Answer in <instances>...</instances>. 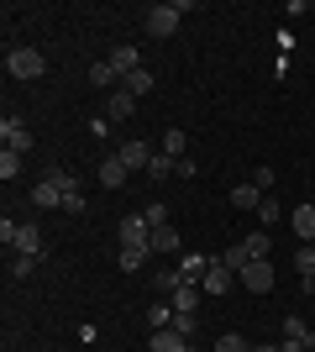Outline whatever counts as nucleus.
<instances>
[{"mask_svg": "<svg viewBox=\"0 0 315 352\" xmlns=\"http://www.w3.org/2000/svg\"><path fill=\"white\" fill-rule=\"evenodd\" d=\"M189 11L184 0H163V6H148L142 11V27H148V37H174L179 32V16Z\"/></svg>", "mask_w": 315, "mask_h": 352, "instance_id": "nucleus-1", "label": "nucleus"}, {"mask_svg": "<svg viewBox=\"0 0 315 352\" xmlns=\"http://www.w3.org/2000/svg\"><path fill=\"white\" fill-rule=\"evenodd\" d=\"M43 69H47V58L43 53H37V47H11V53H5V74H11V79H43Z\"/></svg>", "mask_w": 315, "mask_h": 352, "instance_id": "nucleus-2", "label": "nucleus"}, {"mask_svg": "<svg viewBox=\"0 0 315 352\" xmlns=\"http://www.w3.org/2000/svg\"><path fill=\"white\" fill-rule=\"evenodd\" d=\"M116 236H121V248H148L152 252V226H148V216H121L116 221Z\"/></svg>", "mask_w": 315, "mask_h": 352, "instance_id": "nucleus-3", "label": "nucleus"}, {"mask_svg": "<svg viewBox=\"0 0 315 352\" xmlns=\"http://www.w3.org/2000/svg\"><path fill=\"white\" fill-rule=\"evenodd\" d=\"M152 153H158V147H152V142H142V137H132V142H121V147H116V158L126 163V168H132V174H148V163H152Z\"/></svg>", "mask_w": 315, "mask_h": 352, "instance_id": "nucleus-4", "label": "nucleus"}, {"mask_svg": "<svg viewBox=\"0 0 315 352\" xmlns=\"http://www.w3.org/2000/svg\"><path fill=\"white\" fill-rule=\"evenodd\" d=\"M237 279H242V289H247V294H268L273 289V263H268V258H257V263L242 268Z\"/></svg>", "mask_w": 315, "mask_h": 352, "instance_id": "nucleus-5", "label": "nucleus"}, {"mask_svg": "<svg viewBox=\"0 0 315 352\" xmlns=\"http://www.w3.org/2000/svg\"><path fill=\"white\" fill-rule=\"evenodd\" d=\"M11 252H32V258H47V242H43V232H37L32 221H21V226H16V242H11Z\"/></svg>", "mask_w": 315, "mask_h": 352, "instance_id": "nucleus-6", "label": "nucleus"}, {"mask_svg": "<svg viewBox=\"0 0 315 352\" xmlns=\"http://www.w3.org/2000/svg\"><path fill=\"white\" fill-rule=\"evenodd\" d=\"M0 142L11 147V153H27V147H32L27 121H21V116H5V121H0Z\"/></svg>", "mask_w": 315, "mask_h": 352, "instance_id": "nucleus-7", "label": "nucleus"}, {"mask_svg": "<svg viewBox=\"0 0 315 352\" xmlns=\"http://www.w3.org/2000/svg\"><path fill=\"white\" fill-rule=\"evenodd\" d=\"M148 352H189V337H184L179 326H163V331L148 337Z\"/></svg>", "mask_w": 315, "mask_h": 352, "instance_id": "nucleus-8", "label": "nucleus"}, {"mask_svg": "<svg viewBox=\"0 0 315 352\" xmlns=\"http://www.w3.org/2000/svg\"><path fill=\"white\" fill-rule=\"evenodd\" d=\"M95 179H100L105 190H126V179H132V168H126V163H121L116 153H110V158L100 163V174H95Z\"/></svg>", "mask_w": 315, "mask_h": 352, "instance_id": "nucleus-9", "label": "nucleus"}, {"mask_svg": "<svg viewBox=\"0 0 315 352\" xmlns=\"http://www.w3.org/2000/svg\"><path fill=\"white\" fill-rule=\"evenodd\" d=\"M205 274H210V258H200V252L179 258V284H205Z\"/></svg>", "mask_w": 315, "mask_h": 352, "instance_id": "nucleus-10", "label": "nucleus"}, {"mask_svg": "<svg viewBox=\"0 0 315 352\" xmlns=\"http://www.w3.org/2000/svg\"><path fill=\"white\" fill-rule=\"evenodd\" d=\"M32 206L37 210H63V190L53 179H43V184H32Z\"/></svg>", "mask_w": 315, "mask_h": 352, "instance_id": "nucleus-11", "label": "nucleus"}, {"mask_svg": "<svg viewBox=\"0 0 315 352\" xmlns=\"http://www.w3.org/2000/svg\"><path fill=\"white\" fill-rule=\"evenodd\" d=\"M137 111V95H126V89H110V95H105V116L110 121H126Z\"/></svg>", "mask_w": 315, "mask_h": 352, "instance_id": "nucleus-12", "label": "nucleus"}, {"mask_svg": "<svg viewBox=\"0 0 315 352\" xmlns=\"http://www.w3.org/2000/svg\"><path fill=\"white\" fill-rule=\"evenodd\" d=\"M158 153H168L174 163H179V158H189V137H184L179 126H168V132L158 137Z\"/></svg>", "mask_w": 315, "mask_h": 352, "instance_id": "nucleus-13", "label": "nucleus"}, {"mask_svg": "<svg viewBox=\"0 0 315 352\" xmlns=\"http://www.w3.org/2000/svg\"><path fill=\"white\" fill-rule=\"evenodd\" d=\"M105 63H110V69H116L121 79H126V74H132V69H142V63H137V47H132V43L110 47V53H105Z\"/></svg>", "mask_w": 315, "mask_h": 352, "instance_id": "nucleus-14", "label": "nucleus"}, {"mask_svg": "<svg viewBox=\"0 0 315 352\" xmlns=\"http://www.w3.org/2000/svg\"><path fill=\"white\" fill-rule=\"evenodd\" d=\"M231 284H237V274H231V268H221V258H215V263H210V274H205V284H200V289H205V294H226V289H231Z\"/></svg>", "mask_w": 315, "mask_h": 352, "instance_id": "nucleus-15", "label": "nucleus"}, {"mask_svg": "<svg viewBox=\"0 0 315 352\" xmlns=\"http://www.w3.org/2000/svg\"><path fill=\"white\" fill-rule=\"evenodd\" d=\"M289 221H294V236H300V242H315V206H294Z\"/></svg>", "mask_w": 315, "mask_h": 352, "instance_id": "nucleus-16", "label": "nucleus"}, {"mask_svg": "<svg viewBox=\"0 0 315 352\" xmlns=\"http://www.w3.org/2000/svg\"><path fill=\"white\" fill-rule=\"evenodd\" d=\"M231 206L237 210H257L263 206V190H257L253 179H247V184H231Z\"/></svg>", "mask_w": 315, "mask_h": 352, "instance_id": "nucleus-17", "label": "nucleus"}, {"mask_svg": "<svg viewBox=\"0 0 315 352\" xmlns=\"http://www.w3.org/2000/svg\"><path fill=\"white\" fill-rule=\"evenodd\" d=\"M90 85H95V89H105V95H110V89H121V74H116V69H110V63L100 58V63H90Z\"/></svg>", "mask_w": 315, "mask_h": 352, "instance_id": "nucleus-18", "label": "nucleus"}, {"mask_svg": "<svg viewBox=\"0 0 315 352\" xmlns=\"http://www.w3.org/2000/svg\"><path fill=\"white\" fill-rule=\"evenodd\" d=\"M152 252H179V226H152Z\"/></svg>", "mask_w": 315, "mask_h": 352, "instance_id": "nucleus-19", "label": "nucleus"}, {"mask_svg": "<svg viewBox=\"0 0 315 352\" xmlns=\"http://www.w3.org/2000/svg\"><path fill=\"white\" fill-rule=\"evenodd\" d=\"M121 89H126V95H148L152 89V69H132L126 79H121Z\"/></svg>", "mask_w": 315, "mask_h": 352, "instance_id": "nucleus-20", "label": "nucleus"}, {"mask_svg": "<svg viewBox=\"0 0 315 352\" xmlns=\"http://www.w3.org/2000/svg\"><path fill=\"white\" fill-rule=\"evenodd\" d=\"M37 268H43V258H32V252H16V258H11V279H32Z\"/></svg>", "mask_w": 315, "mask_h": 352, "instance_id": "nucleus-21", "label": "nucleus"}, {"mask_svg": "<svg viewBox=\"0 0 315 352\" xmlns=\"http://www.w3.org/2000/svg\"><path fill=\"white\" fill-rule=\"evenodd\" d=\"M148 258H152V252H148V248H121V252H116V263H121V268H126V274H137V268L148 263Z\"/></svg>", "mask_w": 315, "mask_h": 352, "instance_id": "nucleus-22", "label": "nucleus"}, {"mask_svg": "<svg viewBox=\"0 0 315 352\" xmlns=\"http://www.w3.org/2000/svg\"><path fill=\"white\" fill-rule=\"evenodd\" d=\"M200 294H205L200 284H179V289H174V310H195V305H200Z\"/></svg>", "mask_w": 315, "mask_h": 352, "instance_id": "nucleus-23", "label": "nucleus"}, {"mask_svg": "<svg viewBox=\"0 0 315 352\" xmlns=\"http://www.w3.org/2000/svg\"><path fill=\"white\" fill-rule=\"evenodd\" d=\"M284 337H294V342H305V347H310V352H315V331H310V326H305V321H300V316H289V321H284Z\"/></svg>", "mask_w": 315, "mask_h": 352, "instance_id": "nucleus-24", "label": "nucleus"}, {"mask_svg": "<svg viewBox=\"0 0 315 352\" xmlns=\"http://www.w3.org/2000/svg\"><path fill=\"white\" fill-rule=\"evenodd\" d=\"M174 168H179V163L168 158V153H152V163H148V179H174Z\"/></svg>", "mask_w": 315, "mask_h": 352, "instance_id": "nucleus-25", "label": "nucleus"}, {"mask_svg": "<svg viewBox=\"0 0 315 352\" xmlns=\"http://www.w3.org/2000/svg\"><path fill=\"white\" fill-rule=\"evenodd\" d=\"M247 263H253V258H247V248H242V242H237V248H226V252H221V268H231V274H242Z\"/></svg>", "mask_w": 315, "mask_h": 352, "instance_id": "nucleus-26", "label": "nucleus"}, {"mask_svg": "<svg viewBox=\"0 0 315 352\" xmlns=\"http://www.w3.org/2000/svg\"><path fill=\"white\" fill-rule=\"evenodd\" d=\"M0 179H5V184H11V179H21V153H11V147L0 153Z\"/></svg>", "mask_w": 315, "mask_h": 352, "instance_id": "nucleus-27", "label": "nucleus"}, {"mask_svg": "<svg viewBox=\"0 0 315 352\" xmlns=\"http://www.w3.org/2000/svg\"><path fill=\"white\" fill-rule=\"evenodd\" d=\"M242 248H247V258H268V232H253V236H242Z\"/></svg>", "mask_w": 315, "mask_h": 352, "instance_id": "nucleus-28", "label": "nucleus"}, {"mask_svg": "<svg viewBox=\"0 0 315 352\" xmlns=\"http://www.w3.org/2000/svg\"><path fill=\"white\" fill-rule=\"evenodd\" d=\"M148 326H152V331L174 326V305H148Z\"/></svg>", "mask_w": 315, "mask_h": 352, "instance_id": "nucleus-29", "label": "nucleus"}, {"mask_svg": "<svg viewBox=\"0 0 315 352\" xmlns=\"http://www.w3.org/2000/svg\"><path fill=\"white\" fill-rule=\"evenodd\" d=\"M215 352H253V342L237 337V331H226V337H215Z\"/></svg>", "mask_w": 315, "mask_h": 352, "instance_id": "nucleus-30", "label": "nucleus"}, {"mask_svg": "<svg viewBox=\"0 0 315 352\" xmlns=\"http://www.w3.org/2000/svg\"><path fill=\"white\" fill-rule=\"evenodd\" d=\"M174 326H179L184 337L195 342V331H200V316H195V310H174Z\"/></svg>", "mask_w": 315, "mask_h": 352, "instance_id": "nucleus-31", "label": "nucleus"}, {"mask_svg": "<svg viewBox=\"0 0 315 352\" xmlns=\"http://www.w3.org/2000/svg\"><path fill=\"white\" fill-rule=\"evenodd\" d=\"M257 216H263V226H273V221H284V206H279L273 195H263V206H257Z\"/></svg>", "mask_w": 315, "mask_h": 352, "instance_id": "nucleus-32", "label": "nucleus"}, {"mask_svg": "<svg viewBox=\"0 0 315 352\" xmlns=\"http://www.w3.org/2000/svg\"><path fill=\"white\" fill-rule=\"evenodd\" d=\"M47 179H53V184H58L63 195H69V190H79V179L69 174V168H47Z\"/></svg>", "mask_w": 315, "mask_h": 352, "instance_id": "nucleus-33", "label": "nucleus"}, {"mask_svg": "<svg viewBox=\"0 0 315 352\" xmlns=\"http://www.w3.org/2000/svg\"><path fill=\"white\" fill-rule=\"evenodd\" d=\"M142 216H148V226H168V206H163V200H152Z\"/></svg>", "mask_w": 315, "mask_h": 352, "instance_id": "nucleus-34", "label": "nucleus"}, {"mask_svg": "<svg viewBox=\"0 0 315 352\" xmlns=\"http://www.w3.org/2000/svg\"><path fill=\"white\" fill-rule=\"evenodd\" d=\"M63 210H69V216H84V190H69V195H63Z\"/></svg>", "mask_w": 315, "mask_h": 352, "instance_id": "nucleus-35", "label": "nucleus"}, {"mask_svg": "<svg viewBox=\"0 0 315 352\" xmlns=\"http://www.w3.org/2000/svg\"><path fill=\"white\" fill-rule=\"evenodd\" d=\"M16 226H21V221H11V216L0 221V242H5V248H11V242H16Z\"/></svg>", "mask_w": 315, "mask_h": 352, "instance_id": "nucleus-36", "label": "nucleus"}, {"mask_svg": "<svg viewBox=\"0 0 315 352\" xmlns=\"http://www.w3.org/2000/svg\"><path fill=\"white\" fill-rule=\"evenodd\" d=\"M253 184H257L263 195H268V190H273V168H257V174H253Z\"/></svg>", "mask_w": 315, "mask_h": 352, "instance_id": "nucleus-37", "label": "nucleus"}, {"mask_svg": "<svg viewBox=\"0 0 315 352\" xmlns=\"http://www.w3.org/2000/svg\"><path fill=\"white\" fill-rule=\"evenodd\" d=\"M174 174H179V179H195V174H200V163H195V158H179V168H174Z\"/></svg>", "mask_w": 315, "mask_h": 352, "instance_id": "nucleus-38", "label": "nucleus"}, {"mask_svg": "<svg viewBox=\"0 0 315 352\" xmlns=\"http://www.w3.org/2000/svg\"><path fill=\"white\" fill-rule=\"evenodd\" d=\"M279 352H310V347H305V342H294V337H284V342H279Z\"/></svg>", "mask_w": 315, "mask_h": 352, "instance_id": "nucleus-39", "label": "nucleus"}, {"mask_svg": "<svg viewBox=\"0 0 315 352\" xmlns=\"http://www.w3.org/2000/svg\"><path fill=\"white\" fill-rule=\"evenodd\" d=\"M253 352H279V347H268V342H257V347H253Z\"/></svg>", "mask_w": 315, "mask_h": 352, "instance_id": "nucleus-40", "label": "nucleus"}, {"mask_svg": "<svg viewBox=\"0 0 315 352\" xmlns=\"http://www.w3.org/2000/svg\"><path fill=\"white\" fill-rule=\"evenodd\" d=\"M310 316H315V300H310Z\"/></svg>", "mask_w": 315, "mask_h": 352, "instance_id": "nucleus-41", "label": "nucleus"}]
</instances>
